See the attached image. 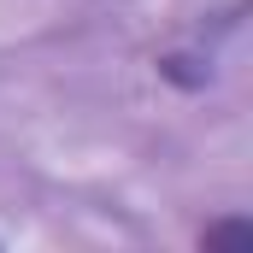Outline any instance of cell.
<instances>
[{
  "label": "cell",
  "instance_id": "cell-1",
  "mask_svg": "<svg viewBox=\"0 0 253 253\" xmlns=\"http://www.w3.org/2000/svg\"><path fill=\"white\" fill-rule=\"evenodd\" d=\"M242 242H253V224H248V218H224V224H212V230L200 236L206 253H212V248H242Z\"/></svg>",
  "mask_w": 253,
  "mask_h": 253
}]
</instances>
